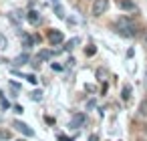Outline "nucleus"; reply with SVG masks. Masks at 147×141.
Returning a JSON list of instances; mask_svg holds the SVG:
<instances>
[{
  "label": "nucleus",
  "instance_id": "obj_1",
  "mask_svg": "<svg viewBox=\"0 0 147 141\" xmlns=\"http://www.w3.org/2000/svg\"><path fill=\"white\" fill-rule=\"evenodd\" d=\"M113 28H115L117 34H121V36H125V38H133V36H137V32H139L137 22L131 20V18H127V16L119 18V20L113 24Z\"/></svg>",
  "mask_w": 147,
  "mask_h": 141
},
{
  "label": "nucleus",
  "instance_id": "obj_2",
  "mask_svg": "<svg viewBox=\"0 0 147 141\" xmlns=\"http://www.w3.org/2000/svg\"><path fill=\"white\" fill-rule=\"evenodd\" d=\"M107 6H109V0H93V8H91L93 16H101V14H105Z\"/></svg>",
  "mask_w": 147,
  "mask_h": 141
},
{
  "label": "nucleus",
  "instance_id": "obj_3",
  "mask_svg": "<svg viewBox=\"0 0 147 141\" xmlns=\"http://www.w3.org/2000/svg\"><path fill=\"white\" fill-rule=\"evenodd\" d=\"M49 43L51 45H63V40H65V34H63V30H49Z\"/></svg>",
  "mask_w": 147,
  "mask_h": 141
},
{
  "label": "nucleus",
  "instance_id": "obj_4",
  "mask_svg": "<svg viewBox=\"0 0 147 141\" xmlns=\"http://www.w3.org/2000/svg\"><path fill=\"white\" fill-rule=\"evenodd\" d=\"M85 121H87V115H85V113H75V115L71 117L69 127H71V129H79L81 125H85Z\"/></svg>",
  "mask_w": 147,
  "mask_h": 141
},
{
  "label": "nucleus",
  "instance_id": "obj_5",
  "mask_svg": "<svg viewBox=\"0 0 147 141\" xmlns=\"http://www.w3.org/2000/svg\"><path fill=\"white\" fill-rule=\"evenodd\" d=\"M14 129H16V131H20V133H22V135H26V137H32V135H34V131H32L26 123H22V121H14Z\"/></svg>",
  "mask_w": 147,
  "mask_h": 141
},
{
  "label": "nucleus",
  "instance_id": "obj_6",
  "mask_svg": "<svg viewBox=\"0 0 147 141\" xmlns=\"http://www.w3.org/2000/svg\"><path fill=\"white\" fill-rule=\"evenodd\" d=\"M53 59V51H40L38 55H36V65H40V63H45V61H51Z\"/></svg>",
  "mask_w": 147,
  "mask_h": 141
},
{
  "label": "nucleus",
  "instance_id": "obj_7",
  "mask_svg": "<svg viewBox=\"0 0 147 141\" xmlns=\"http://www.w3.org/2000/svg\"><path fill=\"white\" fill-rule=\"evenodd\" d=\"M119 6H121L123 10H129V12H135V10H137L135 2H131V0H119Z\"/></svg>",
  "mask_w": 147,
  "mask_h": 141
},
{
  "label": "nucleus",
  "instance_id": "obj_8",
  "mask_svg": "<svg viewBox=\"0 0 147 141\" xmlns=\"http://www.w3.org/2000/svg\"><path fill=\"white\" fill-rule=\"evenodd\" d=\"M28 61H30V57H28V55L24 53V55H20V57H16V59L12 61V65H14V67H22V65H26Z\"/></svg>",
  "mask_w": 147,
  "mask_h": 141
},
{
  "label": "nucleus",
  "instance_id": "obj_9",
  "mask_svg": "<svg viewBox=\"0 0 147 141\" xmlns=\"http://www.w3.org/2000/svg\"><path fill=\"white\" fill-rule=\"evenodd\" d=\"M26 20H28V22H32V24H38V22H40V16H38V12H36V10H28Z\"/></svg>",
  "mask_w": 147,
  "mask_h": 141
},
{
  "label": "nucleus",
  "instance_id": "obj_10",
  "mask_svg": "<svg viewBox=\"0 0 147 141\" xmlns=\"http://www.w3.org/2000/svg\"><path fill=\"white\" fill-rule=\"evenodd\" d=\"M121 97H123V101H129V99H131V87H129V85H125V87H123Z\"/></svg>",
  "mask_w": 147,
  "mask_h": 141
},
{
  "label": "nucleus",
  "instance_id": "obj_11",
  "mask_svg": "<svg viewBox=\"0 0 147 141\" xmlns=\"http://www.w3.org/2000/svg\"><path fill=\"white\" fill-rule=\"evenodd\" d=\"M34 40H36V38H32V36H28V34H26V36L22 38V45H24V49H30V47L34 45Z\"/></svg>",
  "mask_w": 147,
  "mask_h": 141
},
{
  "label": "nucleus",
  "instance_id": "obj_12",
  "mask_svg": "<svg viewBox=\"0 0 147 141\" xmlns=\"http://www.w3.org/2000/svg\"><path fill=\"white\" fill-rule=\"evenodd\" d=\"M77 45H79V38H71V40H69V43L65 45V49H67V51H73V49H75Z\"/></svg>",
  "mask_w": 147,
  "mask_h": 141
},
{
  "label": "nucleus",
  "instance_id": "obj_13",
  "mask_svg": "<svg viewBox=\"0 0 147 141\" xmlns=\"http://www.w3.org/2000/svg\"><path fill=\"white\" fill-rule=\"evenodd\" d=\"M16 75H18V77H22V79H26L30 85H36V77H34V75H20V73H16Z\"/></svg>",
  "mask_w": 147,
  "mask_h": 141
},
{
  "label": "nucleus",
  "instance_id": "obj_14",
  "mask_svg": "<svg viewBox=\"0 0 147 141\" xmlns=\"http://www.w3.org/2000/svg\"><path fill=\"white\" fill-rule=\"evenodd\" d=\"M30 99H32V101H42V91H38V89L32 91V93H30Z\"/></svg>",
  "mask_w": 147,
  "mask_h": 141
},
{
  "label": "nucleus",
  "instance_id": "obj_15",
  "mask_svg": "<svg viewBox=\"0 0 147 141\" xmlns=\"http://www.w3.org/2000/svg\"><path fill=\"white\" fill-rule=\"evenodd\" d=\"M12 135H10V131H6V129H0V139L2 141H6V139H10Z\"/></svg>",
  "mask_w": 147,
  "mask_h": 141
},
{
  "label": "nucleus",
  "instance_id": "obj_16",
  "mask_svg": "<svg viewBox=\"0 0 147 141\" xmlns=\"http://www.w3.org/2000/svg\"><path fill=\"white\" fill-rule=\"evenodd\" d=\"M55 10H57V16H59V18H65V10H63L59 4H55Z\"/></svg>",
  "mask_w": 147,
  "mask_h": 141
},
{
  "label": "nucleus",
  "instance_id": "obj_17",
  "mask_svg": "<svg viewBox=\"0 0 147 141\" xmlns=\"http://www.w3.org/2000/svg\"><path fill=\"white\" fill-rule=\"evenodd\" d=\"M95 51H97V49L91 45V47H87V49H85V55H87V57H93V55H95Z\"/></svg>",
  "mask_w": 147,
  "mask_h": 141
},
{
  "label": "nucleus",
  "instance_id": "obj_18",
  "mask_svg": "<svg viewBox=\"0 0 147 141\" xmlns=\"http://www.w3.org/2000/svg\"><path fill=\"white\" fill-rule=\"evenodd\" d=\"M97 77H99L101 81H105V77H107V71H105V69H99V71H97Z\"/></svg>",
  "mask_w": 147,
  "mask_h": 141
},
{
  "label": "nucleus",
  "instance_id": "obj_19",
  "mask_svg": "<svg viewBox=\"0 0 147 141\" xmlns=\"http://www.w3.org/2000/svg\"><path fill=\"white\" fill-rule=\"evenodd\" d=\"M139 113H141V115H147V101H145V103H141V107H139Z\"/></svg>",
  "mask_w": 147,
  "mask_h": 141
},
{
  "label": "nucleus",
  "instance_id": "obj_20",
  "mask_svg": "<svg viewBox=\"0 0 147 141\" xmlns=\"http://www.w3.org/2000/svg\"><path fill=\"white\" fill-rule=\"evenodd\" d=\"M59 141H73L71 137H67V135H63V133H59V137H57Z\"/></svg>",
  "mask_w": 147,
  "mask_h": 141
},
{
  "label": "nucleus",
  "instance_id": "obj_21",
  "mask_svg": "<svg viewBox=\"0 0 147 141\" xmlns=\"http://www.w3.org/2000/svg\"><path fill=\"white\" fill-rule=\"evenodd\" d=\"M53 71H63V65H59V63H53Z\"/></svg>",
  "mask_w": 147,
  "mask_h": 141
},
{
  "label": "nucleus",
  "instance_id": "obj_22",
  "mask_svg": "<svg viewBox=\"0 0 147 141\" xmlns=\"http://www.w3.org/2000/svg\"><path fill=\"white\" fill-rule=\"evenodd\" d=\"M22 111H24V109H22L20 105H14V113H22Z\"/></svg>",
  "mask_w": 147,
  "mask_h": 141
},
{
  "label": "nucleus",
  "instance_id": "obj_23",
  "mask_svg": "<svg viewBox=\"0 0 147 141\" xmlns=\"http://www.w3.org/2000/svg\"><path fill=\"white\" fill-rule=\"evenodd\" d=\"M143 87L147 89V67H145V77H143Z\"/></svg>",
  "mask_w": 147,
  "mask_h": 141
},
{
  "label": "nucleus",
  "instance_id": "obj_24",
  "mask_svg": "<svg viewBox=\"0 0 147 141\" xmlns=\"http://www.w3.org/2000/svg\"><path fill=\"white\" fill-rule=\"evenodd\" d=\"M143 47L147 49V30H145V34H143Z\"/></svg>",
  "mask_w": 147,
  "mask_h": 141
},
{
  "label": "nucleus",
  "instance_id": "obj_25",
  "mask_svg": "<svg viewBox=\"0 0 147 141\" xmlns=\"http://www.w3.org/2000/svg\"><path fill=\"white\" fill-rule=\"evenodd\" d=\"M4 45H6V40H4V36H2V34H0V47L4 49Z\"/></svg>",
  "mask_w": 147,
  "mask_h": 141
},
{
  "label": "nucleus",
  "instance_id": "obj_26",
  "mask_svg": "<svg viewBox=\"0 0 147 141\" xmlns=\"http://www.w3.org/2000/svg\"><path fill=\"white\" fill-rule=\"evenodd\" d=\"M89 141H99V137H97V135H91V137H89Z\"/></svg>",
  "mask_w": 147,
  "mask_h": 141
},
{
  "label": "nucleus",
  "instance_id": "obj_27",
  "mask_svg": "<svg viewBox=\"0 0 147 141\" xmlns=\"http://www.w3.org/2000/svg\"><path fill=\"white\" fill-rule=\"evenodd\" d=\"M53 2H55V4H59V0H53Z\"/></svg>",
  "mask_w": 147,
  "mask_h": 141
},
{
  "label": "nucleus",
  "instance_id": "obj_28",
  "mask_svg": "<svg viewBox=\"0 0 147 141\" xmlns=\"http://www.w3.org/2000/svg\"><path fill=\"white\" fill-rule=\"evenodd\" d=\"M16 141H26V139H16Z\"/></svg>",
  "mask_w": 147,
  "mask_h": 141
}]
</instances>
